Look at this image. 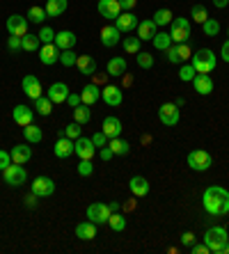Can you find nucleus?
I'll return each instance as SVG.
<instances>
[{
  "label": "nucleus",
  "instance_id": "obj_2",
  "mask_svg": "<svg viewBox=\"0 0 229 254\" xmlns=\"http://www.w3.org/2000/svg\"><path fill=\"white\" fill-rule=\"evenodd\" d=\"M204 243L209 245V252L213 254H225V248L229 243V234L225 227H211L204 234Z\"/></svg>",
  "mask_w": 229,
  "mask_h": 254
},
{
  "label": "nucleus",
  "instance_id": "obj_8",
  "mask_svg": "<svg viewBox=\"0 0 229 254\" xmlns=\"http://www.w3.org/2000/svg\"><path fill=\"white\" fill-rule=\"evenodd\" d=\"M73 154H78L80 160H92V158H94L97 147H94L92 137H83V135H80L78 140H73Z\"/></svg>",
  "mask_w": 229,
  "mask_h": 254
},
{
  "label": "nucleus",
  "instance_id": "obj_56",
  "mask_svg": "<svg viewBox=\"0 0 229 254\" xmlns=\"http://www.w3.org/2000/svg\"><path fill=\"white\" fill-rule=\"evenodd\" d=\"M66 103L71 108H76V106H80L83 101H80V94H73V92H69V96H66Z\"/></svg>",
  "mask_w": 229,
  "mask_h": 254
},
{
  "label": "nucleus",
  "instance_id": "obj_5",
  "mask_svg": "<svg viewBox=\"0 0 229 254\" xmlns=\"http://www.w3.org/2000/svg\"><path fill=\"white\" fill-rule=\"evenodd\" d=\"M211 165H213V158L209 151H204V149H193V151L188 154V167H190V170L206 172Z\"/></svg>",
  "mask_w": 229,
  "mask_h": 254
},
{
  "label": "nucleus",
  "instance_id": "obj_45",
  "mask_svg": "<svg viewBox=\"0 0 229 254\" xmlns=\"http://www.w3.org/2000/svg\"><path fill=\"white\" fill-rule=\"evenodd\" d=\"M197 76V71H195V66L193 64H183L179 69V78L181 80H183V83H188V80H190V83H193V78Z\"/></svg>",
  "mask_w": 229,
  "mask_h": 254
},
{
  "label": "nucleus",
  "instance_id": "obj_46",
  "mask_svg": "<svg viewBox=\"0 0 229 254\" xmlns=\"http://www.w3.org/2000/svg\"><path fill=\"white\" fill-rule=\"evenodd\" d=\"M37 37H39V42H42V44H53L55 42V30L49 28V25H44L42 32H39Z\"/></svg>",
  "mask_w": 229,
  "mask_h": 254
},
{
  "label": "nucleus",
  "instance_id": "obj_33",
  "mask_svg": "<svg viewBox=\"0 0 229 254\" xmlns=\"http://www.w3.org/2000/svg\"><path fill=\"white\" fill-rule=\"evenodd\" d=\"M23 137H25V142H30V144H39V142L44 140V133L39 126L28 124V126H23Z\"/></svg>",
  "mask_w": 229,
  "mask_h": 254
},
{
  "label": "nucleus",
  "instance_id": "obj_58",
  "mask_svg": "<svg viewBox=\"0 0 229 254\" xmlns=\"http://www.w3.org/2000/svg\"><path fill=\"white\" fill-rule=\"evenodd\" d=\"M181 243H183V245H186V248H188V245H193V243H195V236H193V234H190V231H186V234L181 236Z\"/></svg>",
  "mask_w": 229,
  "mask_h": 254
},
{
  "label": "nucleus",
  "instance_id": "obj_60",
  "mask_svg": "<svg viewBox=\"0 0 229 254\" xmlns=\"http://www.w3.org/2000/svg\"><path fill=\"white\" fill-rule=\"evenodd\" d=\"M37 199H39V197L35 195V192H30V195L25 197V206H30V208H35L37 206Z\"/></svg>",
  "mask_w": 229,
  "mask_h": 254
},
{
  "label": "nucleus",
  "instance_id": "obj_16",
  "mask_svg": "<svg viewBox=\"0 0 229 254\" xmlns=\"http://www.w3.org/2000/svg\"><path fill=\"white\" fill-rule=\"evenodd\" d=\"M193 87H195V92H197V94L209 96V94L213 92V80H211V76H209V73H197V76L193 78Z\"/></svg>",
  "mask_w": 229,
  "mask_h": 254
},
{
  "label": "nucleus",
  "instance_id": "obj_26",
  "mask_svg": "<svg viewBox=\"0 0 229 254\" xmlns=\"http://www.w3.org/2000/svg\"><path fill=\"white\" fill-rule=\"evenodd\" d=\"M101 130L110 137V140H113V137H119L121 135V122L117 117H106L101 124Z\"/></svg>",
  "mask_w": 229,
  "mask_h": 254
},
{
  "label": "nucleus",
  "instance_id": "obj_63",
  "mask_svg": "<svg viewBox=\"0 0 229 254\" xmlns=\"http://www.w3.org/2000/svg\"><path fill=\"white\" fill-rule=\"evenodd\" d=\"M108 206H110V211H113V213H117L121 208V204H119V201H110Z\"/></svg>",
  "mask_w": 229,
  "mask_h": 254
},
{
  "label": "nucleus",
  "instance_id": "obj_48",
  "mask_svg": "<svg viewBox=\"0 0 229 254\" xmlns=\"http://www.w3.org/2000/svg\"><path fill=\"white\" fill-rule=\"evenodd\" d=\"M92 172H94L92 160H80L78 163V177H92Z\"/></svg>",
  "mask_w": 229,
  "mask_h": 254
},
{
  "label": "nucleus",
  "instance_id": "obj_57",
  "mask_svg": "<svg viewBox=\"0 0 229 254\" xmlns=\"http://www.w3.org/2000/svg\"><path fill=\"white\" fill-rule=\"evenodd\" d=\"M135 2H138V0H119V5L124 12H131L133 7H135Z\"/></svg>",
  "mask_w": 229,
  "mask_h": 254
},
{
  "label": "nucleus",
  "instance_id": "obj_25",
  "mask_svg": "<svg viewBox=\"0 0 229 254\" xmlns=\"http://www.w3.org/2000/svg\"><path fill=\"white\" fill-rule=\"evenodd\" d=\"M128 188H131L133 197H147L149 195V181L145 177H133L128 181Z\"/></svg>",
  "mask_w": 229,
  "mask_h": 254
},
{
  "label": "nucleus",
  "instance_id": "obj_34",
  "mask_svg": "<svg viewBox=\"0 0 229 254\" xmlns=\"http://www.w3.org/2000/svg\"><path fill=\"white\" fill-rule=\"evenodd\" d=\"M92 106H85V103H80V106L73 108V122H78L80 126L85 124H90V119H92Z\"/></svg>",
  "mask_w": 229,
  "mask_h": 254
},
{
  "label": "nucleus",
  "instance_id": "obj_3",
  "mask_svg": "<svg viewBox=\"0 0 229 254\" xmlns=\"http://www.w3.org/2000/svg\"><path fill=\"white\" fill-rule=\"evenodd\" d=\"M190 64L195 66L197 73H211V71L216 69V64H218L216 53H213L211 48H202V51H197V53L190 58Z\"/></svg>",
  "mask_w": 229,
  "mask_h": 254
},
{
  "label": "nucleus",
  "instance_id": "obj_41",
  "mask_svg": "<svg viewBox=\"0 0 229 254\" xmlns=\"http://www.w3.org/2000/svg\"><path fill=\"white\" fill-rule=\"evenodd\" d=\"M172 18H174V16H172V12L163 7V9H156V14H154V18H151V21H154L156 25H170V23H172Z\"/></svg>",
  "mask_w": 229,
  "mask_h": 254
},
{
  "label": "nucleus",
  "instance_id": "obj_52",
  "mask_svg": "<svg viewBox=\"0 0 229 254\" xmlns=\"http://www.w3.org/2000/svg\"><path fill=\"white\" fill-rule=\"evenodd\" d=\"M7 48H9V51H21V48H23V39L12 35L9 39H7Z\"/></svg>",
  "mask_w": 229,
  "mask_h": 254
},
{
  "label": "nucleus",
  "instance_id": "obj_30",
  "mask_svg": "<svg viewBox=\"0 0 229 254\" xmlns=\"http://www.w3.org/2000/svg\"><path fill=\"white\" fill-rule=\"evenodd\" d=\"M97 227L92 220H87V222H80L78 227H76V236L80 238V241H92V238H97Z\"/></svg>",
  "mask_w": 229,
  "mask_h": 254
},
{
  "label": "nucleus",
  "instance_id": "obj_21",
  "mask_svg": "<svg viewBox=\"0 0 229 254\" xmlns=\"http://www.w3.org/2000/svg\"><path fill=\"white\" fill-rule=\"evenodd\" d=\"M158 25L151 21V18H147V21H140L138 23V37H140V42H151L154 37H156L158 32Z\"/></svg>",
  "mask_w": 229,
  "mask_h": 254
},
{
  "label": "nucleus",
  "instance_id": "obj_39",
  "mask_svg": "<svg viewBox=\"0 0 229 254\" xmlns=\"http://www.w3.org/2000/svg\"><path fill=\"white\" fill-rule=\"evenodd\" d=\"M49 16V14H46V9H44V7H39V5H35V7H30V9H28V21H30V23H42L44 18Z\"/></svg>",
  "mask_w": 229,
  "mask_h": 254
},
{
  "label": "nucleus",
  "instance_id": "obj_61",
  "mask_svg": "<svg viewBox=\"0 0 229 254\" xmlns=\"http://www.w3.org/2000/svg\"><path fill=\"white\" fill-rule=\"evenodd\" d=\"M220 53H223V60H225V62H229V39L223 44V48H220Z\"/></svg>",
  "mask_w": 229,
  "mask_h": 254
},
{
  "label": "nucleus",
  "instance_id": "obj_51",
  "mask_svg": "<svg viewBox=\"0 0 229 254\" xmlns=\"http://www.w3.org/2000/svg\"><path fill=\"white\" fill-rule=\"evenodd\" d=\"M92 142H94V147H97V149H101V147H106V144L110 142V137L106 135L103 130H99V133H94V135H92Z\"/></svg>",
  "mask_w": 229,
  "mask_h": 254
},
{
  "label": "nucleus",
  "instance_id": "obj_32",
  "mask_svg": "<svg viewBox=\"0 0 229 254\" xmlns=\"http://www.w3.org/2000/svg\"><path fill=\"white\" fill-rule=\"evenodd\" d=\"M46 14H49L51 18H57L60 14L66 12V0H46Z\"/></svg>",
  "mask_w": 229,
  "mask_h": 254
},
{
  "label": "nucleus",
  "instance_id": "obj_64",
  "mask_svg": "<svg viewBox=\"0 0 229 254\" xmlns=\"http://www.w3.org/2000/svg\"><path fill=\"white\" fill-rule=\"evenodd\" d=\"M227 35H229V30H227Z\"/></svg>",
  "mask_w": 229,
  "mask_h": 254
},
{
  "label": "nucleus",
  "instance_id": "obj_42",
  "mask_svg": "<svg viewBox=\"0 0 229 254\" xmlns=\"http://www.w3.org/2000/svg\"><path fill=\"white\" fill-rule=\"evenodd\" d=\"M121 46H124V51H126L128 55H133V53L138 55V53H140V46H142V42H140V37H126Z\"/></svg>",
  "mask_w": 229,
  "mask_h": 254
},
{
  "label": "nucleus",
  "instance_id": "obj_62",
  "mask_svg": "<svg viewBox=\"0 0 229 254\" xmlns=\"http://www.w3.org/2000/svg\"><path fill=\"white\" fill-rule=\"evenodd\" d=\"M213 5H216L218 9H223V7H227V5H229V0H213Z\"/></svg>",
  "mask_w": 229,
  "mask_h": 254
},
{
  "label": "nucleus",
  "instance_id": "obj_13",
  "mask_svg": "<svg viewBox=\"0 0 229 254\" xmlns=\"http://www.w3.org/2000/svg\"><path fill=\"white\" fill-rule=\"evenodd\" d=\"M97 12L101 14L103 18H117L121 12H124V9H121L119 0H99Z\"/></svg>",
  "mask_w": 229,
  "mask_h": 254
},
{
  "label": "nucleus",
  "instance_id": "obj_6",
  "mask_svg": "<svg viewBox=\"0 0 229 254\" xmlns=\"http://www.w3.org/2000/svg\"><path fill=\"white\" fill-rule=\"evenodd\" d=\"M2 177H5V184L12 186V188H18V186H23L28 181V172L23 170V165H18V163H12V165H7L2 170Z\"/></svg>",
  "mask_w": 229,
  "mask_h": 254
},
{
  "label": "nucleus",
  "instance_id": "obj_36",
  "mask_svg": "<svg viewBox=\"0 0 229 254\" xmlns=\"http://www.w3.org/2000/svg\"><path fill=\"white\" fill-rule=\"evenodd\" d=\"M151 44H154L156 51H168V48L172 46V37H170L168 32H156V37L151 39Z\"/></svg>",
  "mask_w": 229,
  "mask_h": 254
},
{
  "label": "nucleus",
  "instance_id": "obj_55",
  "mask_svg": "<svg viewBox=\"0 0 229 254\" xmlns=\"http://www.w3.org/2000/svg\"><path fill=\"white\" fill-rule=\"evenodd\" d=\"M190 252L193 254H209V245H206V243H202V245H190Z\"/></svg>",
  "mask_w": 229,
  "mask_h": 254
},
{
  "label": "nucleus",
  "instance_id": "obj_29",
  "mask_svg": "<svg viewBox=\"0 0 229 254\" xmlns=\"http://www.w3.org/2000/svg\"><path fill=\"white\" fill-rule=\"evenodd\" d=\"M106 73L113 78H121L124 73H126V60L124 58H113L108 62V66H106Z\"/></svg>",
  "mask_w": 229,
  "mask_h": 254
},
{
  "label": "nucleus",
  "instance_id": "obj_19",
  "mask_svg": "<svg viewBox=\"0 0 229 254\" xmlns=\"http://www.w3.org/2000/svg\"><path fill=\"white\" fill-rule=\"evenodd\" d=\"M46 96H49L53 103H66V96H69V87H66V83H53L49 87V92H46Z\"/></svg>",
  "mask_w": 229,
  "mask_h": 254
},
{
  "label": "nucleus",
  "instance_id": "obj_54",
  "mask_svg": "<svg viewBox=\"0 0 229 254\" xmlns=\"http://www.w3.org/2000/svg\"><path fill=\"white\" fill-rule=\"evenodd\" d=\"M176 48H179L181 62H188V58H193V53H190V48H188L186 44H176Z\"/></svg>",
  "mask_w": 229,
  "mask_h": 254
},
{
  "label": "nucleus",
  "instance_id": "obj_43",
  "mask_svg": "<svg viewBox=\"0 0 229 254\" xmlns=\"http://www.w3.org/2000/svg\"><path fill=\"white\" fill-rule=\"evenodd\" d=\"M76 60H78V55L73 53V48L60 51V64L62 66H76Z\"/></svg>",
  "mask_w": 229,
  "mask_h": 254
},
{
  "label": "nucleus",
  "instance_id": "obj_35",
  "mask_svg": "<svg viewBox=\"0 0 229 254\" xmlns=\"http://www.w3.org/2000/svg\"><path fill=\"white\" fill-rule=\"evenodd\" d=\"M35 110L42 117H49L51 113H53V101L49 99V96H39V99H35Z\"/></svg>",
  "mask_w": 229,
  "mask_h": 254
},
{
  "label": "nucleus",
  "instance_id": "obj_17",
  "mask_svg": "<svg viewBox=\"0 0 229 254\" xmlns=\"http://www.w3.org/2000/svg\"><path fill=\"white\" fill-rule=\"evenodd\" d=\"M23 92H25V96H30L32 101L39 99V96H42V83H39V78L28 73V76L23 78Z\"/></svg>",
  "mask_w": 229,
  "mask_h": 254
},
{
  "label": "nucleus",
  "instance_id": "obj_49",
  "mask_svg": "<svg viewBox=\"0 0 229 254\" xmlns=\"http://www.w3.org/2000/svg\"><path fill=\"white\" fill-rule=\"evenodd\" d=\"M64 135L71 137V140H78V137H80V124H78V122H73V124L64 126Z\"/></svg>",
  "mask_w": 229,
  "mask_h": 254
},
{
  "label": "nucleus",
  "instance_id": "obj_18",
  "mask_svg": "<svg viewBox=\"0 0 229 254\" xmlns=\"http://www.w3.org/2000/svg\"><path fill=\"white\" fill-rule=\"evenodd\" d=\"M78 42V37L73 35L71 30H60V32H55V46L60 48V51H66V48H73Z\"/></svg>",
  "mask_w": 229,
  "mask_h": 254
},
{
  "label": "nucleus",
  "instance_id": "obj_4",
  "mask_svg": "<svg viewBox=\"0 0 229 254\" xmlns=\"http://www.w3.org/2000/svg\"><path fill=\"white\" fill-rule=\"evenodd\" d=\"M190 32H193V28H190V21H188V18H183V16L172 18V23H170V37H172L174 44H186L188 39H190Z\"/></svg>",
  "mask_w": 229,
  "mask_h": 254
},
{
  "label": "nucleus",
  "instance_id": "obj_10",
  "mask_svg": "<svg viewBox=\"0 0 229 254\" xmlns=\"http://www.w3.org/2000/svg\"><path fill=\"white\" fill-rule=\"evenodd\" d=\"M179 106L176 103H163V106L158 108V119H161V124L165 126H176L179 124Z\"/></svg>",
  "mask_w": 229,
  "mask_h": 254
},
{
  "label": "nucleus",
  "instance_id": "obj_23",
  "mask_svg": "<svg viewBox=\"0 0 229 254\" xmlns=\"http://www.w3.org/2000/svg\"><path fill=\"white\" fill-rule=\"evenodd\" d=\"M12 117H14V122H16L18 126H28V124H32V119H35V113H32L28 106H16L12 110Z\"/></svg>",
  "mask_w": 229,
  "mask_h": 254
},
{
  "label": "nucleus",
  "instance_id": "obj_9",
  "mask_svg": "<svg viewBox=\"0 0 229 254\" xmlns=\"http://www.w3.org/2000/svg\"><path fill=\"white\" fill-rule=\"evenodd\" d=\"M138 23L140 21L133 12H121L119 16L114 18V28L119 30L121 35H131L133 30H138Z\"/></svg>",
  "mask_w": 229,
  "mask_h": 254
},
{
  "label": "nucleus",
  "instance_id": "obj_50",
  "mask_svg": "<svg viewBox=\"0 0 229 254\" xmlns=\"http://www.w3.org/2000/svg\"><path fill=\"white\" fill-rule=\"evenodd\" d=\"M163 53H165V58H168L170 64H179V62H181V58H179V48H176V46H170L168 51H163Z\"/></svg>",
  "mask_w": 229,
  "mask_h": 254
},
{
  "label": "nucleus",
  "instance_id": "obj_59",
  "mask_svg": "<svg viewBox=\"0 0 229 254\" xmlns=\"http://www.w3.org/2000/svg\"><path fill=\"white\" fill-rule=\"evenodd\" d=\"M99 156H101V160H110L113 158V151H110V147H101V151H99Z\"/></svg>",
  "mask_w": 229,
  "mask_h": 254
},
{
  "label": "nucleus",
  "instance_id": "obj_11",
  "mask_svg": "<svg viewBox=\"0 0 229 254\" xmlns=\"http://www.w3.org/2000/svg\"><path fill=\"white\" fill-rule=\"evenodd\" d=\"M32 192H35L39 199L42 197H51L55 192V184L51 177H37L35 181H32Z\"/></svg>",
  "mask_w": 229,
  "mask_h": 254
},
{
  "label": "nucleus",
  "instance_id": "obj_53",
  "mask_svg": "<svg viewBox=\"0 0 229 254\" xmlns=\"http://www.w3.org/2000/svg\"><path fill=\"white\" fill-rule=\"evenodd\" d=\"M7 165H12V154L5 151V149H0V172L5 170Z\"/></svg>",
  "mask_w": 229,
  "mask_h": 254
},
{
  "label": "nucleus",
  "instance_id": "obj_38",
  "mask_svg": "<svg viewBox=\"0 0 229 254\" xmlns=\"http://www.w3.org/2000/svg\"><path fill=\"white\" fill-rule=\"evenodd\" d=\"M190 18H193L195 23H204L206 18H209V12H206V7L204 5H199V2H195L193 5V9H190Z\"/></svg>",
  "mask_w": 229,
  "mask_h": 254
},
{
  "label": "nucleus",
  "instance_id": "obj_14",
  "mask_svg": "<svg viewBox=\"0 0 229 254\" xmlns=\"http://www.w3.org/2000/svg\"><path fill=\"white\" fill-rule=\"evenodd\" d=\"M101 99L106 101L110 108L121 106V101H124L121 87H117V85H108V87H103V89H101Z\"/></svg>",
  "mask_w": 229,
  "mask_h": 254
},
{
  "label": "nucleus",
  "instance_id": "obj_47",
  "mask_svg": "<svg viewBox=\"0 0 229 254\" xmlns=\"http://www.w3.org/2000/svg\"><path fill=\"white\" fill-rule=\"evenodd\" d=\"M138 66H142V69H151V66H154V55L140 51L138 53Z\"/></svg>",
  "mask_w": 229,
  "mask_h": 254
},
{
  "label": "nucleus",
  "instance_id": "obj_37",
  "mask_svg": "<svg viewBox=\"0 0 229 254\" xmlns=\"http://www.w3.org/2000/svg\"><path fill=\"white\" fill-rule=\"evenodd\" d=\"M108 225H110V229H113V231H124V229H126V218H124L119 211H117V213H110Z\"/></svg>",
  "mask_w": 229,
  "mask_h": 254
},
{
  "label": "nucleus",
  "instance_id": "obj_28",
  "mask_svg": "<svg viewBox=\"0 0 229 254\" xmlns=\"http://www.w3.org/2000/svg\"><path fill=\"white\" fill-rule=\"evenodd\" d=\"M76 66H78V71L83 76H94V73H97V62H94V58H90V55H78Z\"/></svg>",
  "mask_w": 229,
  "mask_h": 254
},
{
  "label": "nucleus",
  "instance_id": "obj_20",
  "mask_svg": "<svg viewBox=\"0 0 229 254\" xmlns=\"http://www.w3.org/2000/svg\"><path fill=\"white\" fill-rule=\"evenodd\" d=\"M99 99H101V89H99V85L97 83L85 85L83 92H80V101H83L85 106H94Z\"/></svg>",
  "mask_w": 229,
  "mask_h": 254
},
{
  "label": "nucleus",
  "instance_id": "obj_31",
  "mask_svg": "<svg viewBox=\"0 0 229 254\" xmlns=\"http://www.w3.org/2000/svg\"><path fill=\"white\" fill-rule=\"evenodd\" d=\"M108 147L114 156H128V151H131V142L121 140V137H113V140L108 142Z\"/></svg>",
  "mask_w": 229,
  "mask_h": 254
},
{
  "label": "nucleus",
  "instance_id": "obj_12",
  "mask_svg": "<svg viewBox=\"0 0 229 254\" xmlns=\"http://www.w3.org/2000/svg\"><path fill=\"white\" fill-rule=\"evenodd\" d=\"M7 32L14 37L28 35V18H23L21 14H12V16L7 18Z\"/></svg>",
  "mask_w": 229,
  "mask_h": 254
},
{
  "label": "nucleus",
  "instance_id": "obj_1",
  "mask_svg": "<svg viewBox=\"0 0 229 254\" xmlns=\"http://www.w3.org/2000/svg\"><path fill=\"white\" fill-rule=\"evenodd\" d=\"M202 206L211 218H225L229 213V190L223 186H209L202 195Z\"/></svg>",
  "mask_w": 229,
  "mask_h": 254
},
{
  "label": "nucleus",
  "instance_id": "obj_27",
  "mask_svg": "<svg viewBox=\"0 0 229 254\" xmlns=\"http://www.w3.org/2000/svg\"><path fill=\"white\" fill-rule=\"evenodd\" d=\"M12 163H18V165H23V163H28V160L32 158V149L28 147V144H16V147H12Z\"/></svg>",
  "mask_w": 229,
  "mask_h": 254
},
{
  "label": "nucleus",
  "instance_id": "obj_15",
  "mask_svg": "<svg viewBox=\"0 0 229 254\" xmlns=\"http://www.w3.org/2000/svg\"><path fill=\"white\" fill-rule=\"evenodd\" d=\"M39 60H42V64H46V66L55 64V62H60V48L55 46V44H42Z\"/></svg>",
  "mask_w": 229,
  "mask_h": 254
},
{
  "label": "nucleus",
  "instance_id": "obj_40",
  "mask_svg": "<svg viewBox=\"0 0 229 254\" xmlns=\"http://www.w3.org/2000/svg\"><path fill=\"white\" fill-rule=\"evenodd\" d=\"M21 39H23V51H28V53H35V51H39V37L37 35H30V32H28V35H23L21 37Z\"/></svg>",
  "mask_w": 229,
  "mask_h": 254
},
{
  "label": "nucleus",
  "instance_id": "obj_22",
  "mask_svg": "<svg viewBox=\"0 0 229 254\" xmlns=\"http://www.w3.org/2000/svg\"><path fill=\"white\" fill-rule=\"evenodd\" d=\"M119 37H121V32L114 28V25H106V28L101 30V44L106 48L117 46V44H119Z\"/></svg>",
  "mask_w": 229,
  "mask_h": 254
},
{
  "label": "nucleus",
  "instance_id": "obj_44",
  "mask_svg": "<svg viewBox=\"0 0 229 254\" xmlns=\"http://www.w3.org/2000/svg\"><path fill=\"white\" fill-rule=\"evenodd\" d=\"M202 30H204L206 37H216L220 32V23H218L216 18H206L204 23H202Z\"/></svg>",
  "mask_w": 229,
  "mask_h": 254
},
{
  "label": "nucleus",
  "instance_id": "obj_24",
  "mask_svg": "<svg viewBox=\"0 0 229 254\" xmlns=\"http://www.w3.org/2000/svg\"><path fill=\"white\" fill-rule=\"evenodd\" d=\"M53 151H55V156H57V158H69V156L73 154V140H71V137H66V135L57 137Z\"/></svg>",
  "mask_w": 229,
  "mask_h": 254
},
{
  "label": "nucleus",
  "instance_id": "obj_7",
  "mask_svg": "<svg viewBox=\"0 0 229 254\" xmlns=\"http://www.w3.org/2000/svg\"><path fill=\"white\" fill-rule=\"evenodd\" d=\"M110 206L103 204V201H94L87 206V220H92L94 225H108V218H110Z\"/></svg>",
  "mask_w": 229,
  "mask_h": 254
}]
</instances>
